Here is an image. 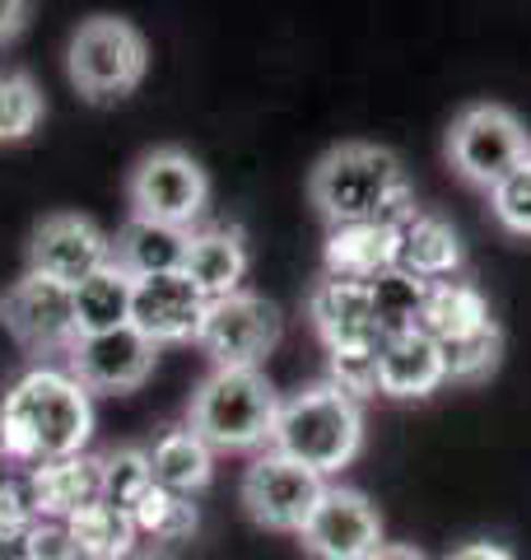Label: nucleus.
Segmentation results:
<instances>
[{"label":"nucleus","instance_id":"nucleus-2","mask_svg":"<svg viewBox=\"0 0 531 560\" xmlns=\"http://www.w3.org/2000/svg\"><path fill=\"white\" fill-rule=\"evenodd\" d=\"M308 201L331 230L341 224H397L415 210L411 178L387 145L341 140L308 173Z\"/></svg>","mask_w":531,"mask_h":560},{"label":"nucleus","instance_id":"nucleus-36","mask_svg":"<svg viewBox=\"0 0 531 560\" xmlns=\"http://www.w3.org/2000/svg\"><path fill=\"white\" fill-rule=\"evenodd\" d=\"M448 560H518V556L499 547V541H467V547H457Z\"/></svg>","mask_w":531,"mask_h":560},{"label":"nucleus","instance_id":"nucleus-3","mask_svg":"<svg viewBox=\"0 0 531 560\" xmlns=\"http://www.w3.org/2000/svg\"><path fill=\"white\" fill-rule=\"evenodd\" d=\"M280 393L261 370H210L187 401V425L215 453H252L271 448Z\"/></svg>","mask_w":531,"mask_h":560},{"label":"nucleus","instance_id":"nucleus-39","mask_svg":"<svg viewBox=\"0 0 531 560\" xmlns=\"http://www.w3.org/2000/svg\"><path fill=\"white\" fill-rule=\"evenodd\" d=\"M131 560H150V556H131Z\"/></svg>","mask_w":531,"mask_h":560},{"label":"nucleus","instance_id":"nucleus-10","mask_svg":"<svg viewBox=\"0 0 531 560\" xmlns=\"http://www.w3.org/2000/svg\"><path fill=\"white\" fill-rule=\"evenodd\" d=\"M113 267V234H103L80 210H57L43 215L28 234V271L43 280L75 290L88 276Z\"/></svg>","mask_w":531,"mask_h":560},{"label":"nucleus","instance_id":"nucleus-1","mask_svg":"<svg viewBox=\"0 0 531 560\" xmlns=\"http://www.w3.org/2000/svg\"><path fill=\"white\" fill-rule=\"evenodd\" d=\"M94 397L66 370L38 364L0 401V448L24 467L75 458L94 440Z\"/></svg>","mask_w":531,"mask_h":560},{"label":"nucleus","instance_id":"nucleus-17","mask_svg":"<svg viewBox=\"0 0 531 560\" xmlns=\"http://www.w3.org/2000/svg\"><path fill=\"white\" fill-rule=\"evenodd\" d=\"M467 261V248H462V234L452 230L442 215L434 210H405L397 220V267L411 271L420 280H452L462 271Z\"/></svg>","mask_w":531,"mask_h":560},{"label":"nucleus","instance_id":"nucleus-9","mask_svg":"<svg viewBox=\"0 0 531 560\" xmlns=\"http://www.w3.org/2000/svg\"><path fill=\"white\" fill-rule=\"evenodd\" d=\"M322 495H327V477H317L312 467L294 463L275 448L257 453L252 467L243 471V510L266 533H294L298 537Z\"/></svg>","mask_w":531,"mask_h":560},{"label":"nucleus","instance_id":"nucleus-16","mask_svg":"<svg viewBox=\"0 0 531 560\" xmlns=\"http://www.w3.org/2000/svg\"><path fill=\"white\" fill-rule=\"evenodd\" d=\"M247 238L238 224H210V230H197L187 243V257H182V276L205 294V304L228 300V294L243 290L247 280Z\"/></svg>","mask_w":531,"mask_h":560},{"label":"nucleus","instance_id":"nucleus-27","mask_svg":"<svg viewBox=\"0 0 531 560\" xmlns=\"http://www.w3.org/2000/svg\"><path fill=\"white\" fill-rule=\"evenodd\" d=\"M438 350H442V374H448V383H485L504 360V331H499V323H485L481 331L438 341Z\"/></svg>","mask_w":531,"mask_h":560},{"label":"nucleus","instance_id":"nucleus-38","mask_svg":"<svg viewBox=\"0 0 531 560\" xmlns=\"http://www.w3.org/2000/svg\"><path fill=\"white\" fill-rule=\"evenodd\" d=\"M0 560H28V541L24 537H0Z\"/></svg>","mask_w":531,"mask_h":560},{"label":"nucleus","instance_id":"nucleus-40","mask_svg":"<svg viewBox=\"0 0 531 560\" xmlns=\"http://www.w3.org/2000/svg\"><path fill=\"white\" fill-rule=\"evenodd\" d=\"M0 463H5V448H0Z\"/></svg>","mask_w":531,"mask_h":560},{"label":"nucleus","instance_id":"nucleus-8","mask_svg":"<svg viewBox=\"0 0 531 560\" xmlns=\"http://www.w3.org/2000/svg\"><path fill=\"white\" fill-rule=\"evenodd\" d=\"M285 318L266 294L238 290L228 300L205 304V318L197 331V346L210 355L215 370H261V360L280 346Z\"/></svg>","mask_w":531,"mask_h":560},{"label":"nucleus","instance_id":"nucleus-23","mask_svg":"<svg viewBox=\"0 0 531 560\" xmlns=\"http://www.w3.org/2000/svg\"><path fill=\"white\" fill-rule=\"evenodd\" d=\"M66 533L75 541L80 560H131L135 537H140L135 518L108 500H94V504H84L80 514H70Z\"/></svg>","mask_w":531,"mask_h":560},{"label":"nucleus","instance_id":"nucleus-30","mask_svg":"<svg viewBox=\"0 0 531 560\" xmlns=\"http://www.w3.org/2000/svg\"><path fill=\"white\" fill-rule=\"evenodd\" d=\"M131 518H135L140 537H154V541H187L201 528V514H197V504H191V495H173L164 486H154L131 510Z\"/></svg>","mask_w":531,"mask_h":560},{"label":"nucleus","instance_id":"nucleus-6","mask_svg":"<svg viewBox=\"0 0 531 560\" xmlns=\"http://www.w3.org/2000/svg\"><path fill=\"white\" fill-rule=\"evenodd\" d=\"M127 206L131 220L168 224V230L191 234V224L210 206V173L182 145H154L127 173Z\"/></svg>","mask_w":531,"mask_h":560},{"label":"nucleus","instance_id":"nucleus-4","mask_svg":"<svg viewBox=\"0 0 531 560\" xmlns=\"http://www.w3.org/2000/svg\"><path fill=\"white\" fill-rule=\"evenodd\" d=\"M275 453L312 467L317 477L350 467L364 448V407L335 383H312V388L294 393L275 420Z\"/></svg>","mask_w":531,"mask_h":560},{"label":"nucleus","instance_id":"nucleus-32","mask_svg":"<svg viewBox=\"0 0 531 560\" xmlns=\"http://www.w3.org/2000/svg\"><path fill=\"white\" fill-rule=\"evenodd\" d=\"M327 370L341 393H350L354 401H364V397H374L378 393V346H368V350H331L327 355Z\"/></svg>","mask_w":531,"mask_h":560},{"label":"nucleus","instance_id":"nucleus-15","mask_svg":"<svg viewBox=\"0 0 531 560\" xmlns=\"http://www.w3.org/2000/svg\"><path fill=\"white\" fill-rule=\"evenodd\" d=\"M308 318H312V331L322 337L327 355L331 350L382 346L378 323H374V304H368V285H354V280H335V276L317 280L308 290Z\"/></svg>","mask_w":531,"mask_h":560},{"label":"nucleus","instance_id":"nucleus-28","mask_svg":"<svg viewBox=\"0 0 531 560\" xmlns=\"http://www.w3.org/2000/svg\"><path fill=\"white\" fill-rule=\"evenodd\" d=\"M47 117V98L28 70H0V145H20Z\"/></svg>","mask_w":531,"mask_h":560},{"label":"nucleus","instance_id":"nucleus-34","mask_svg":"<svg viewBox=\"0 0 531 560\" xmlns=\"http://www.w3.org/2000/svg\"><path fill=\"white\" fill-rule=\"evenodd\" d=\"M24 541H28V560H80L75 556V541H70V533H66V523L38 518L24 533Z\"/></svg>","mask_w":531,"mask_h":560},{"label":"nucleus","instance_id":"nucleus-14","mask_svg":"<svg viewBox=\"0 0 531 560\" xmlns=\"http://www.w3.org/2000/svg\"><path fill=\"white\" fill-rule=\"evenodd\" d=\"M205 318V294L182 271L131 280V327L154 346L197 341Z\"/></svg>","mask_w":531,"mask_h":560},{"label":"nucleus","instance_id":"nucleus-7","mask_svg":"<svg viewBox=\"0 0 531 560\" xmlns=\"http://www.w3.org/2000/svg\"><path fill=\"white\" fill-rule=\"evenodd\" d=\"M442 154L467 187L494 191L522 160H531V136L504 103H471L452 117Z\"/></svg>","mask_w":531,"mask_h":560},{"label":"nucleus","instance_id":"nucleus-19","mask_svg":"<svg viewBox=\"0 0 531 560\" xmlns=\"http://www.w3.org/2000/svg\"><path fill=\"white\" fill-rule=\"evenodd\" d=\"M448 374H442V350L434 337L411 331V337L378 346V393L392 401H424L434 397Z\"/></svg>","mask_w":531,"mask_h":560},{"label":"nucleus","instance_id":"nucleus-20","mask_svg":"<svg viewBox=\"0 0 531 560\" xmlns=\"http://www.w3.org/2000/svg\"><path fill=\"white\" fill-rule=\"evenodd\" d=\"M322 276L368 285L397 267V224H341L322 243Z\"/></svg>","mask_w":531,"mask_h":560},{"label":"nucleus","instance_id":"nucleus-5","mask_svg":"<svg viewBox=\"0 0 531 560\" xmlns=\"http://www.w3.org/2000/svg\"><path fill=\"white\" fill-rule=\"evenodd\" d=\"M66 75L84 103H117L131 98L150 75V43L121 14H88L70 33Z\"/></svg>","mask_w":531,"mask_h":560},{"label":"nucleus","instance_id":"nucleus-37","mask_svg":"<svg viewBox=\"0 0 531 560\" xmlns=\"http://www.w3.org/2000/svg\"><path fill=\"white\" fill-rule=\"evenodd\" d=\"M368 560H434V556H424L420 547H411V541H382Z\"/></svg>","mask_w":531,"mask_h":560},{"label":"nucleus","instance_id":"nucleus-33","mask_svg":"<svg viewBox=\"0 0 531 560\" xmlns=\"http://www.w3.org/2000/svg\"><path fill=\"white\" fill-rule=\"evenodd\" d=\"M33 523H38V514H33L28 481L0 477V537H24Z\"/></svg>","mask_w":531,"mask_h":560},{"label":"nucleus","instance_id":"nucleus-25","mask_svg":"<svg viewBox=\"0 0 531 560\" xmlns=\"http://www.w3.org/2000/svg\"><path fill=\"white\" fill-rule=\"evenodd\" d=\"M489 318V300L471 280H434L429 285V300H424V323L420 331L434 341H452V337H467V331H481Z\"/></svg>","mask_w":531,"mask_h":560},{"label":"nucleus","instance_id":"nucleus-31","mask_svg":"<svg viewBox=\"0 0 531 560\" xmlns=\"http://www.w3.org/2000/svg\"><path fill=\"white\" fill-rule=\"evenodd\" d=\"M485 197H489V215L499 220V230L531 238V160H522L499 187L485 191Z\"/></svg>","mask_w":531,"mask_h":560},{"label":"nucleus","instance_id":"nucleus-24","mask_svg":"<svg viewBox=\"0 0 531 560\" xmlns=\"http://www.w3.org/2000/svg\"><path fill=\"white\" fill-rule=\"evenodd\" d=\"M424 300H429V280H420L411 271H382L378 280H368V304H374V323L382 341L411 337L424 323Z\"/></svg>","mask_w":531,"mask_h":560},{"label":"nucleus","instance_id":"nucleus-35","mask_svg":"<svg viewBox=\"0 0 531 560\" xmlns=\"http://www.w3.org/2000/svg\"><path fill=\"white\" fill-rule=\"evenodd\" d=\"M28 5L24 0H0V43H10V38H20V33L28 28Z\"/></svg>","mask_w":531,"mask_h":560},{"label":"nucleus","instance_id":"nucleus-13","mask_svg":"<svg viewBox=\"0 0 531 560\" xmlns=\"http://www.w3.org/2000/svg\"><path fill=\"white\" fill-rule=\"evenodd\" d=\"M10 337L20 341L28 355H66L75 346V308H70V290L57 280H43L24 271L10 285L5 304H0Z\"/></svg>","mask_w":531,"mask_h":560},{"label":"nucleus","instance_id":"nucleus-11","mask_svg":"<svg viewBox=\"0 0 531 560\" xmlns=\"http://www.w3.org/2000/svg\"><path fill=\"white\" fill-rule=\"evenodd\" d=\"M154 364H158V346L140 337L131 323L117 331H98V337H80L66 350V374L75 378L88 397L94 393L127 397L135 388H145Z\"/></svg>","mask_w":531,"mask_h":560},{"label":"nucleus","instance_id":"nucleus-21","mask_svg":"<svg viewBox=\"0 0 531 560\" xmlns=\"http://www.w3.org/2000/svg\"><path fill=\"white\" fill-rule=\"evenodd\" d=\"M187 230H168V224H150V220H131L113 234V267L127 280H150V276H173L182 271L187 257Z\"/></svg>","mask_w":531,"mask_h":560},{"label":"nucleus","instance_id":"nucleus-22","mask_svg":"<svg viewBox=\"0 0 531 560\" xmlns=\"http://www.w3.org/2000/svg\"><path fill=\"white\" fill-rule=\"evenodd\" d=\"M150 467H154V486L173 490V495H197V490L215 481V448L191 425H173L150 448Z\"/></svg>","mask_w":531,"mask_h":560},{"label":"nucleus","instance_id":"nucleus-18","mask_svg":"<svg viewBox=\"0 0 531 560\" xmlns=\"http://www.w3.org/2000/svg\"><path fill=\"white\" fill-rule=\"evenodd\" d=\"M24 481L33 495V514L47 523H66L70 514H80L84 504L103 500V471H98V458H88V453L28 467Z\"/></svg>","mask_w":531,"mask_h":560},{"label":"nucleus","instance_id":"nucleus-26","mask_svg":"<svg viewBox=\"0 0 531 560\" xmlns=\"http://www.w3.org/2000/svg\"><path fill=\"white\" fill-rule=\"evenodd\" d=\"M70 308H75V341L127 327L131 323V280L117 267L88 276L84 285L70 290Z\"/></svg>","mask_w":531,"mask_h":560},{"label":"nucleus","instance_id":"nucleus-12","mask_svg":"<svg viewBox=\"0 0 531 560\" xmlns=\"http://www.w3.org/2000/svg\"><path fill=\"white\" fill-rule=\"evenodd\" d=\"M308 560H368L382 547V514L378 504L354 486H327L312 518L298 533Z\"/></svg>","mask_w":531,"mask_h":560},{"label":"nucleus","instance_id":"nucleus-29","mask_svg":"<svg viewBox=\"0 0 531 560\" xmlns=\"http://www.w3.org/2000/svg\"><path fill=\"white\" fill-rule=\"evenodd\" d=\"M98 471H103V500L117 504V510H135L140 500L154 490V467H150V448H113L98 458Z\"/></svg>","mask_w":531,"mask_h":560}]
</instances>
